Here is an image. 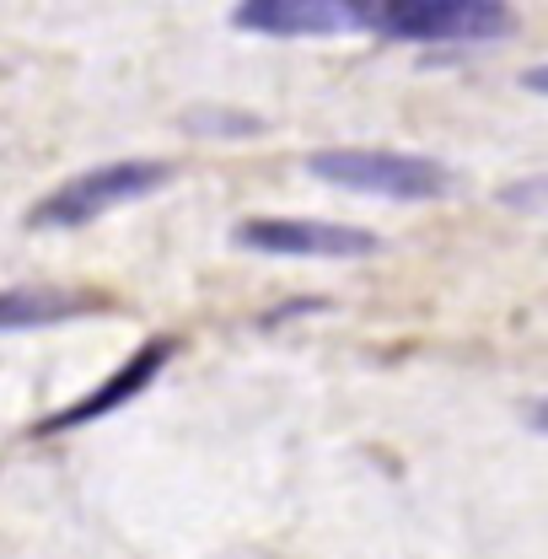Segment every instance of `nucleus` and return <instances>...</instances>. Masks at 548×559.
Here are the masks:
<instances>
[{
  "mask_svg": "<svg viewBox=\"0 0 548 559\" xmlns=\"http://www.w3.org/2000/svg\"><path fill=\"white\" fill-rule=\"evenodd\" d=\"M167 183H172V162H145V156L103 162L92 173H75L55 194H44L38 205L27 210V226L33 231H75V226H92V221H103L114 210L162 194Z\"/></svg>",
  "mask_w": 548,
  "mask_h": 559,
  "instance_id": "1",
  "label": "nucleus"
},
{
  "mask_svg": "<svg viewBox=\"0 0 548 559\" xmlns=\"http://www.w3.org/2000/svg\"><path fill=\"white\" fill-rule=\"evenodd\" d=\"M307 173L318 183H334L344 194H371V200H441L452 189V173L441 162L409 151H371V145L312 151Z\"/></svg>",
  "mask_w": 548,
  "mask_h": 559,
  "instance_id": "2",
  "label": "nucleus"
},
{
  "mask_svg": "<svg viewBox=\"0 0 548 559\" xmlns=\"http://www.w3.org/2000/svg\"><path fill=\"white\" fill-rule=\"evenodd\" d=\"M371 27L404 44H495L516 33V11L495 0H382Z\"/></svg>",
  "mask_w": 548,
  "mask_h": 559,
  "instance_id": "3",
  "label": "nucleus"
},
{
  "mask_svg": "<svg viewBox=\"0 0 548 559\" xmlns=\"http://www.w3.org/2000/svg\"><path fill=\"white\" fill-rule=\"evenodd\" d=\"M231 242L253 253H274V259H371L377 253V231L312 221V215H248L231 226Z\"/></svg>",
  "mask_w": 548,
  "mask_h": 559,
  "instance_id": "4",
  "label": "nucleus"
},
{
  "mask_svg": "<svg viewBox=\"0 0 548 559\" xmlns=\"http://www.w3.org/2000/svg\"><path fill=\"white\" fill-rule=\"evenodd\" d=\"M231 22L264 38H339L371 27V11L355 0H242L231 5Z\"/></svg>",
  "mask_w": 548,
  "mask_h": 559,
  "instance_id": "5",
  "label": "nucleus"
},
{
  "mask_svg": "<svg viewBox=\"0 0 548 559\" xmlns=\"http://www.w3.org/2000/svg\"><path fill=\"white\" fill-rule=\"evenodd\" d=\"M172 340H145V345L103 382V388H92L86 399H75L70 409H60V415H49L44 425H38V436H55V430H75V425H92V419H108L114 409H124V404H135L140 393L162 377V366L172 360Z\"/></svg>",
  "mask_w": 548,
  "mask_h": 559,
  "instance_id": "6",
  "label": "nucleus"
},
{
  "mask_svg": "<svg viewBox=\"0 0 548 559\" xmlns=\"http://www.w3.org/2000/svg\"><path fill=\"white\" fill-rule=\"evenodd\" d=\"M86 312H108V296H97V290H55V285L0 290V334L55 329V323H75Z\"/></svg>",
  "mask_w": 548,
  "mask_h": 559,
  "instance_id": "7",
  "label": "nucleus"
},
{
  "mask_svg": "<svg viewBox=\"0 0 548 559\" xmlns=\"http://www.w3.org/2000/svg\"><path fill=\"white\" fill-rule=\"evenodd\" d=\"M183 130L189 135H205V140H226V135H259L264 130V119H253V114H242V108H194V114H183Z\"/></svg>",
  "mask_w": 548,
  "mask_h": 559,
  "instance_id": "8",
  "label": "nucleus"
}]
</instances>
